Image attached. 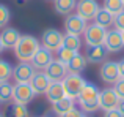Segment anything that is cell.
I'll use <instances>...</instances> for the list:
<instances>
[{
  "label": "cell",
  "mask_w": 124,
  "mask_h": 117,
  "mask_svg": "<svg viewBox=\"0 0 124 117\" xmlns=\"http://www.w3.org/2000/svg\"><path fill=\"white\" fill-rule=\"evenodd\" d=\"M104 117H124V116L118 111V109H112V111H105Z\"/></svg>",
  "instance_id": "33"
},
{
  "label": "cell",
  "mask_w": 124,
  "mask_h": 117,
  "mask_svg": "<svg viewBox=\"0 0 124 117\" xmlns=\"http://www.w3.org/2000/svg\"><path fill=\"white\" fill-rule=\"evenodd\" d=\"M13 68H14V67H11L9 62L0 58V82L11 79V78H13Z\"/></svg>",
  "instance_id": "27"
},
{
  "label": "cell",
  "mask_w": 124,
  "mask_h": 117,
  "mask_svg": "<svg viewBox=\"0 0 124 117\" xmlns=\"http://www.w3.org/2000/svg\"><path fill=\"white\" fill-rule=\"evenodd\" d=\"M5 49V48H3V44H2V41H0V54H2V51Z\"/></svg>",
  "instance_id": "36"
},
{
  "label": "cell",
  "mask_w": 124,
  "mask_h": 117,
  "mask_svg": "<svg viewBox=\"0 0 124 117\" xmlns=\"http://www.w3.org/2000/svg\"><path fill=\"white\" fill-rule=\"evenodd\" d=\"M13 101V84L9 81H3L0 82V103L8 105Z\"/></svg>",
  "instance_id": "24"
},
{
  "label": "cell",
  "mask_w": 124,
  "mask_h": 117,
  "mask_svg": "<svg viewBox=\"0 0 124 117\" xmlns=\"http://www.w3.org/2000/svg\"><path fill=\"white\" fill-rule=\"evenodd\" d=\"M113 89H115L118 98L124 100V79H118V81H116V82L113 84Z\"/></svg>",
  "instance_id": "31"
},
{
  "label": "cell",
  "mask_w": 124,
  "mask_h": 117,
  "mask_svg": "<svg viewBox=\"0 0 124 117\" xmlns=\"http://www.w3.org/2000/svg\"><path fill=\"white\" fill-rule=\"evenodd\" d=\"M64 30H66V33H71V35H82L85 33V30H86V21H85L83 18H80L79 14H69L66 16V19H64Z\"/></svg>",
  "instance_id": "12"
},
{
  "label": "cell",
  "mask_w": 124,
  "mask_h": 117,
  "mask_svg": "<svg viewBox=\"0 0 124 117\" xmlns=\"http://www.w3.org/2000/svg\"><path fill=\"white\" fill-rule=\"evenodd\" d=\"M19 38H21V33H19V30L14 29V27H6L5 30H2V33H0V41H2L5 49H14V46L17 44Z\"/></svg>",
  "instance_id": "17"
},
{
  "label": "cell",
  "mask_w": 124,
  "mask_h": 117,
  "mask_svg": "<svg viewBox=\"0 0 124 117\" xmlns=\"http://www.w3.org/2000/svg\"><path fill=\"white\" fill-rule=\"evenodd\" d=\"M118 70H119V79H124V58L118 62Z\"/></svg>",
  "instance_id": "34"
},
{
  "label": "cell",
  "mask_w": 124,
  "mask_h": 117,
  "mask_svg": "<svg viewBox=\"0 0 124 117\" xmlns=\"http://www.w3.org/2000/svg\"><path fill=\"white\" fill-rule=\"evenodd\" d=\"M41 48V41L33 35H21L17 44L14 46V56L19 62H31L35 54Z\"/></svg>",
  "instance_id": "1"
},
{
  "label": "cell",
  "mask_w": 124,
  "mask_h": 117,
  "mask_svg": "<svg viewBox=\"0 0 124 117\" xmlns=\"http://www.w3.org/2000/svg\"><path fill=\"white\" fill-rule=\"evenodd\" d=\"M102 8L96 0H79L76 6V11L80 18H83L85 21H91L96 18L97 11Z\"/></svg>",
  "instance_id": "9"
},
{
  "label": "cell",
  "mask_w": 124,
  "mask_h": 117,
  "mask_svg": "<svg viewBox=\"0 0 124 117\" xmlns=\"http://www.w3.org/2000/svg\"><path fill=\"white\" fill-rule=\"evenodd\" d=\"M28 84L31 86V89L35 90L36 95H42V93L47 92V89H49V86L52 84V81L49 79V76L44 73V71H36L35 76L31 78V81Z\"/></svg>",
  "instance_id": "16"
},
{
  "label": "cell",
  "mask_w": 124,
  "mask_h": 117,
  "mask_svg": "<svg viewBox=\"0 0 124 117\" xmlns=\"http://www.w3.org/2000/svg\"><path fill=\"white\" fill-rule=\"evenodd\" d=\"M113 27L115 30L118 32H123L124 30V10L118 14H115V19H113Z\"/></svg>",
  "instance_id": "30"
},
{
  "label": "cell",
  "mask_w": 124,
  "mask_h": 117,
  "mask_svg": "<svg viewBox=\"0 0 124 117\" xmlns=\"http://www.w3.org/2000/svg\"><path fill=\"white\" fill-rule=\"evenodd\" d=\"M76 51H72V49H68V48H64V46H61L60 49L57 51V60H60L61 63H64V65H68L71 60H72V57L76 56Z\"/></svg>",
  "instance_id": "28"
},
{
  "label": "cell",
  "mask_w": 124,
  "mask_h": 117,
  "mask_svg": "<svg viewBox=\"0 0 124 117\" xmlns=\"http://www.w3.org/2000/svg\"><path fill=\"white\" fill-rule=\"evenodd\" d=\"M121 35H123V40H124V30H123V32H121Z\"/></svg>",
  "instance_id": "37"
},
{
  "label": "cell",
  "mask_w": 124,
  "mask_h": 117,
  "mask_svg": "<svg viewBox=\"0 0 124 117\" xmlns=\"http://www.w3.org/2000/svg\"><path fill=\"white\" fill-rule=\"evenodd\" d=\"M99 93H101V90L94 84H91V82L85 84L82 92L77 97V101H79L83 112H96L97 109H101L99 108Z\"/></svg>",
  "instance_id": "2"
},
{
  "label": "cell",
  "mask_w": 124,
  "mask_h": 117,
  "mask_svg": "<svg viewBox=\"0 0 124 117\" xmlns=\"http://www.w3.org/2000/svg\"><path fill=\"white\" fill-rule=\"evenodd\" d=\"M108 56V51L104 44H96V46H86L85 49V58H86L88 63L93 65H101L107 60Z\"/></svg>",
  "instance_id": "11"
},
{
  "label": "cell",
  "mask_w": 124,
  "mask_h": 117,
  "mask_svg": "<svg viewBox=\"0 0 124 117\" xmlns=\"http://www.w3.org/2000/svg\"><path fill=\"white\" fill-rule=\"evenodd\" d=\"M61 84H63V87H64V92H66V97H69V98H74V100H77V97H79V93L82 92V89L85 87L86 81H85L83 78L80 76V74L68 73L66 76H64V79L61 81Z\"/></svg>",
  "instance_id": "3"
},
{
  "label": "cell",
  "mask_w": 124,
  "mask_h": 117,
  "mask_svg": "<svg viewBox=\"0 0 124 117\" xmlns=\"http://www.w3.org/2000/svg\"><path fill=\"white\" fill-rule=\"evenodd\" d=\"M3 117H30L28 109L25 105H17V103H8L2 112Z\"/></svg>",
  "instance_id": "19"
},
{
  "label": "cell",
  "mask_w": 124,
  "mask_h": 117,
  "mask_svg": "<svg viewBox=\"0 0 124 117\" xmlns=\"http://www.w3.org/2000/svg\"><path fill=\"white\" fill-rule=\"evenodd\" d=\"M52 60H54V52L41 46L39 49H38V52L35 54V57L31 58V65H33L38 71H44L46 68L50 65Z\"/></svg>",
  "instance_id": "15"
},
{
  "label": "cell",
  "mask_w": 124,
  "mask_h": 117,
  "mask_svg": "<svg viewBox=\"0 0 124 117\" xmlns=\"http://www.w3.org/2000/svg\"><path fill=\"white\" fill-rule=\"evenodd\" d=\"M74 108H76V100L69 98V97H64V98L58 100L57 103H52V111L58 117H61L63 114L69 112L71 109H74Z\"/></svg>",
  "instance_id": "18"
},
{
  "label": "cell",
  "mask_w": 124,
  "mask_h": 117,
  "mask_svg": "<svg viewBox=\"0 0 124 117\" xmlns=\"http://www.w3.org/2000/svg\"><path fill=\"white\" fill-rule=\"evenodd\" d=\"M85 43L86 46H96V44H104L105 41V35H107V29L102 27V25L93 24L86 25V30H85Z\"/></svg>",
  "instance_id": "6"
},
{
  "label": "cell",
  "mask_w": 124,
  "mask_h": 117,
  "mask_svg": "<svg viewBox=\"0 0 124 117\" xmlns=\"http://www.w3.org/2000/svg\"><path fill=\"white\" fill-rule=\"evenodd\" d=\"M121 100L118 98L115 89L113 87H107V89H102L99 93V108L104 109V111H112V109H116Z\"/></svg>",
  "instance_id": "10"
},
{
  "label": "cell",
  "mask_w": 124,
  "mask_h": 117,
  "mask_svg": "<svg viewBox=\"0 0 124 117\" xmlns=\"http://www.w3.org/2000/svg\"><path fill=\"white\" fill-rule=\"evenodd\" d=\"M116 109H118V111L124 116V100H121V101H119V105H118V108H116Z\"/></svg>",
  "instance_id": "35"
},
{
  "label": "cell",
  "mask_w": 124,
  "mask_h": 117,
  "mask_svg": "<svg viewBox=\"0 0 124 117\" xmlns=\"http://www.w3.org/2000/svg\"><path fill=\"white\" fill-rule=\"evenodd\" d=\"M63 40H64V35L60 30H57V29H46L41 37V46L52 51V52H57L63 46Z\"/></svg>",
  "instance_id": "4"
},
{
  "label": "cell",
  "mask_w": 124,
  "mask_h": 117,
  "mask_svg": "<svg viewBox=\"0 0 124 117\" xmlns=\"http://www.w3.org/2000/svg\"><path fill=\"white\" fill-rule=\"evenodd\" d=\"M36 71L38 70L31 65V62H19L13 68V79L16 82H30Z\"/></svg>",
  "instance_id": "7"
},
{
  "label": "cell",
  "mask_w": 124,
  "mask_h": 117,
  "mask_svg": "<svg viewBox=\"0 0 124 117\" xmlns=\"http://www.w3.org/2000/svg\"><path fill=\"white\" fill-rule=\"evenodd\" d=\"M61 117H86V116H85V112H83V111H79V109L74 108V109H71L69 112L63 114Z\"/></svg>",
  "instance_id": "32"
},
{
  "label": "cell",
  "mask_w": 124,
  "mask_h": 117,
  "mask_svg": "<svg viewBox=\"0 0 124 117\" xmlns=\"http://www.w3.org/2000/svg\"><path fill=\"white\" fill-rule=\"evenodd\" d=\"M123 2H124V0H123Z\"/></svg>",
  "instance_id": "39"
},
{
  "label": "cell",
  "mask_w": 124,
  "mask_h": 117,
  "mask_svg": "<svg viewBox=\"0 0 124 117\" xmlns=\"http://www.w3.org/2000/svg\"><path fill=\"white\" fill-rule=\"evenodd\" d=\"M63 46L68 48V49H72V51H76V52H79V49L82 48V40H80L79 35L66 33L64 35V40H63Z\"/></svg>",
  "instance_id": "25"
},
{
  "label": "cell",
  "mask_w": 124,
  "mask_h": 117,
  "mask_svg": "<svg viewBox=\"0 0 124 117\" xmlns=\"http://www.w3.org/2000/svg\"><path fill=\"white\" fill-rule=\"evenodd\" d=\"M113 19H115V16H113L112 13H108L107 10L101 8L99 11H97L96 18H94V22L99 24V25H102V27H105V29H108V27L113 25Z\"/></svg>",
  "instance_id": "23"
},
{
  "label": "cell",
  "mask_w": 124,
  "mask_h": 117,
  "mask_svg": "<svg viewBox=\"0 0 124 117\" xmlns=\"http://www.w3.org/2000/svg\"><path fill=\"white\" fill-rule=\"evenodd\" d=\"M99 78L105 84H115L119 79V70H118V62L113 60H105L101 63L99 68Z\"/></svg>",
  "instance_id": "8"
},
{
  "label": "cell",
  "mask_w": 124,
  "mask_h": 117,
  "mask_svg": "<svg viewBox=\"0 0 124 117\" xmlns=\"http://www.w3.org/2000/svg\"><path fill=\"white\" fill-rule=\"evenodd\" d=\"M102 8L115 16V14H118V13H121L124 10V2L123 0H104Z\"/></svg>",
  "instance_id": "26"
},
{
  "label": "cell",
  "mask_w": 124,
  "mask_h": 117,
  "mask_svg": "<svg viewBox=\"0 0 124 117\" xmlns=\"http://www.w3.org/2000/svg\"><path fill=\"white\" fill-rule=\"evenodd\" d=\"M44 73L49 76V79L52 81V82H57V81H63L64 76H66L69 71H68V65L61 63L60 60H52L50 65H49L47 68L44 70Z\"/></svg>",
  "instance_id": "13"
},
{
  "label": "cell",
  "mask_w": 124,
  "mask_h": 117,
  "mask_svg": "<svg viewBox=\"0 0 124 117\" xmlns=\"http://www.w3.org/2000/svg\"><path fill=\"white\" fill-rule=\"evenodd\" d=\"M35 97L36 93L28 82H16L13 86V103L27 106L30 101H33Z\"/></svg>",
  "instance_id": "5"
},
{
  "label": "cell",
  "mask_w": 124,
  "mask_h": 117,
  "mask_svg": "<svg viewBox=\"0 0 124 117\" xmlns=\"http://www.w3.org/2000/svg\"><path fill=\"white\" fill-rule=\"evenodd\" d=\"M104 46L107 48L108 52H119V51L124 48V40H123L121 32H118V30H107Z\"/></svg>",
  "instance_id": "14"
},
{
  "label": "cell",
  "mask_w": 124,
  "mask_h": 117,
  "mask_svg": "<svg viewBox=\"0 0 124 117\" xmlns=\"http://www.w3.org/2000/svg\"><path fill=\"white\" fill-rule=\"evenodd\" d=\"M77 6V0H54V10L60 16H69Z\"/></svg>",
  "instance_id": "21"
},
{
  "label": "cell",
  "mask_w": 124,
  "mask_h": 117,
  "mask_svg": "<svg viewBox=\"0 0 124 117\" xmlns=\"http://www.w3.org/2000/svg\"><path fill=\"white\" fill-rule=\"evenodd\" d=\"M44 95L47 97V100L50 103H57L58 100L64 98V97H66V92H64V87H63V84H61V81L52 82L50 86H49L47 92H46Z\"/></svg>",
  "instance_id": "20"
},
{
  "label": "cell",
  "mask_w": 124,
  "mask_h": 117,
  "mask_svg": "<svg viewBox=\"0 0 124 117\" xmlns=\"http://www.w3.org/2000/svg\"><path fill=\"white\" fill-rule=\"evenodd\" d=\"M9 19H11V11H9V8L0 3V29L6 27Z\"/></svg>",
  "instance_id": "29"
},
{
  "label": "cell",
  "mask_w": 124,
  "mask_h": 117,
  "mask_svg": "<svg viewBox=\"0 0 124 117\" xmlns=\"http://www.w3.org/2000/svg\"><path fill=\"white\" fill-rule=\"evenodd\" d=\"M86 58H85V56H82V54L77 52L76 56L72 57V60L68 63V71L69 73H74V74H80L82 71L86 68Z\"/></svg>",
  "instance_id": "22"
},
{
  "label": "cell",
  "mask_w": 124,
  "mask_h": 117,
  "mask_svg": "<svg viewBox=\"0 0 124 117\" xmlns=\"http://www.w3.org/2000/svg\"><path fill=\"white\" fill-rule=\"evenodd\" d=\"M0 117H3V116H2V112H0Z\"/></svg>",
  "instance_id": "38"
}]
</instances>
